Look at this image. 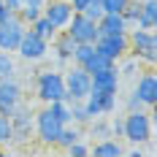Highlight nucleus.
Listing matches in <instances>:
<instances>
[{
  "label": "nucleus",
  "mask_w": 157,
  "mask_h": 157,
  "mask_svg": "<svg viewBox=\"0 0 157 157\" xmlns=\"http://www.w3.org/2000/svg\"><path fill=\"white\" fill-rule=\"evenodd\" d=\"M63 78H65V100H68V103L84 100V98L90 95V90H92V76H90V71H84L81 65H73L71 71H65Z\"/></svg>",
  "instance_id": "20e7f679"
},
{
  "label": "nucleus",
  "mask_w": 157,
  "mask_h": 157,
  "mask_svg": "<svg viewBox=\"0 0 157 157\" xmlns=\"http://www.w3.org/2000/svg\"><path fill=\"white\" fill-rule=\"evenodd\" d=\"M8 119H11V130H14V141H19V144L30 141V133H33V127H35V114L25 103H19L8 114Z\"/></svg>",
  "instance_id": "1a4fd4ad"
},
{
  "label": "nucleus",
  "mask_w": 157,
  "mask_h": 157,
  "mask_svg": "<svg viewBox=\"0 0 157 157\" xmlns=\"http://www.w3.org/2000/svg\"><path fill=\"white\" fill-rule=\"evenodd\" d=\"M90 119H92V117H90L87 109H84V100H73V103H71V122L81 127V125H87Z\"/></svg>",
  "instance_id": "bb28decb"
},
{
  "label": "nucleus",
  "mask_w": 157,
  "mask_h": 157,
  "mask_svg": "<svg viewBox=\"0 0 157 157\" xmlns=\"http://www.w3.org/2000/svg\"><path fill=\"white\" fill-rule=\"evenodd\" d=\"M84 109L90 117H106L117 109V92H98L90 90V95L84 98Z\"/></svg>",
  "instance_id": "9b49d317"
},
{
  "label": "nucleus",
  "mask_w": 157,
  "mask_h": 157,
  "mask_svg": "<svg viewBox=\"0 0 157 157\" xmlns=\"http://www.w3.org/2000/svg\"><path fill=\"white\" fill-rule=\"evenodd\" d=\"M8 144H14V130H11L8 114L0 111V146H8Z\"/></svg>",
  "instance_id": "cd10ccee"
},
{
  "label": "nucleus",
  "mask_w": 157,
  "mask_h": 157,
  "mask_svg": "<svg viewBox=\"0 0 157 157\" xmlns=\"http://www.w3.org/2000/svg\"><path fill=\"white\" fill-rule=\"evenodd\" d=\"M133 109H144V106H141V100L130 92V98H127V111H133Z\"/></svg>",
  "instance_id": "f704fd0d"
},
{
  "label": "nucleus",
  "mask_w": 157,
  "mask_h": 157,
  "mask_svg": "<svg viewBox=\"0 0 157 157\" xmlns=\"http://www.w3.org/2000/svg\"><path fill=\"white\" fill-rule=\"evenodd\" d=\"M35 98L41 103H54L65 98V78L60 71H41L35 76Z\"/></svg>",
  "instance_id": "7ed1b4c3"
},
{
  "label": "nucleus",
  "mask_w": 157,
  "mask_h": 157,
  "mask_svg": "<svg viewBox=\"0 0 157 157\" xmlns=\"http://www.w3.org/2000/svg\"><path fill=\"white\" fill-rule=\"evenodd\" d=\"M92 52H95V44H76L73 46V54H71V63L84 68V63L92 57Z\"/></svg>",
  "instance_id": "a878e982"
},
{
  "label": "nucleus",
  "mask_w": 157,
  "mask_h": 157,
  "mask_svg": "<svg viewBox=\"0 0 157 157\" xmlns=\"http://www.w3.org/2000/svg\"><path fill=\"white\" fill-rule=\"evenodd\" d=\"M22 103V87L16 78H3L0 81V111L3 114H11Z\"/></svg>",
  "instance_id": "4468645a"
},
{
  "label": "nucleus",
  "mask_w": 157,
  "mask_h": 157,
  "mask_svg": "<svg viewBox=\"0 0 157 157\" xmlns=\"http://www.w3.org/2000/svg\"><path fill=\"white\" fill-rule=\"evenodd\" d=\"M68 3H71V8H73V11H84L90 0H68Z\"/></svg>",
  "instance_id": "e433bc0d"
},
{
  "label": "nucleus",
  "mask_w": 157,
  "mask_h": 157,
  "mask_svg": "<svg viewBox=\"0 0 157 157\" xmlns=\"http://www.w3.org/2000/svg\"><path fill=\"white\" fill-rule=\"evenodd\" d=\"M95 49H98L100 54H106L109 60L119 63L122 57H127V54H130V41H127V33H117V35H98Z\"/></svg>",
  "instance_id": "423d86ee"
},
{
  "label": "nucleus",
  "mask_w": 157,
  "mask_h": 157,
  "mask_svg": "<svg viewBox=\"0 0 157 157\" xmlns=\"http://www.w3.org/2000/svg\"><path fill=\"white\" fill-rule=\"evenodd\" d=\"M49 46H52L54 57H57L60 63H71V54H73V46H76V41L68 35V30H57V33H54V38L49 41Z\"/></svg>",
  "instance_id": "dca6fc26"
},
{
  "label": "nucleus",
  "mask_w": 157,
  "mask_h": 157,
  "mask_svg": "<svg viewBox=\"0 0 157 157\" xmlns=\"http://www.w3.org/2000/svg\"><path fill=\"white\" fill-rule=\"evenodd\" d=\"M122 138L130 144L141 146V144L152 141V114H146L144 109H133L122 117Z\"/></svg>",
  "instance_id": "f257e3e1"
},
{
  "label": "nucleus",
  "mask_w": 157,
  "mask_h": 157,
  "mask_svg": "<svg viewBox=\"0 0 157 157\" xmlns=\"http://www.w3.org/2000/svg\"><path fill=\"white\" fill-rule=\"evenodd\" d=\"M41 14L46 16L57 30H65V25H68L71 16H73V8H71L68 0H46L44 8H41Z\"/></svg>",
  "instance_id": "f8f14e48"
},
{
  "label": "nucleus",
  "mask_w": 157,
  "mask_h": 157,
  "mask_svg": "<svg viewBox=\"0 0 157 157\" xmlns=\"http://www.w3.org/2000/svg\"><path fill=\"white\" fill-rule=\"evenodd\" d=\"M119 68H117V73H119V76H125V78H130V76H136V73H138V60H136V57H130V60H127V57H122V60H119Z\"/></svg>",
  "instance_id": "c85d7f7f"
},
{
  "label": "nucleus",
  "mask_w": 157,
  "mask_h": 157,
  "mask_svg": "<svg viewBox=\"0 0 157 157\" xmlns=\"http://www.w3.org/2000/svg\"><path fill=\"white\" fill-rule=\"evenodd\" d=\"M44 3L46 0H22V6H38V8H44Z\"/></svg>",
  "instance_id": "4c0bfd02"
},
{
  "label": "nucleus",
  "mask_w": 157,
  "mask_h": 157,
  "mask_svg": "<svg viewBox=\"0 0 157 157\" xmlns=\"http://www.w3.org/2000/svg\"><path fill=\"white\" fill-rule=\"evenodd\" d=\"M111 136H117V138H122V117H117V119H111Z\"/></svg>",
  "instance_id": "72a5a7b5"
},
{
  "label": "nucleus",
  "mask_w": 157,
  "mask_h": 157,
  "mask_svg": "<svg viewBox=\"0 0 157 157\" xmlns=\"http://www.w3.org/2000/svg\"><path fill=\"white\" fill-rule=\"evenodd\" d=\"M14 76H16L14 52H0V81L3 78H14Z\"/></svg>",
  "instance_id": "b1692460"
},
{
  "label": "nucleus",
  "mask_w": 157,
  "mask_h": 157,
  "mask_svg": "<svg viewBox=\"0 0 157 157\" xmlns=\"http://www.w3.org/2000/svg\"><path fill=\"white\" fill-rule=\"evenodd\" d=\"M3 6H6L8 11H19V8H22V0H3Z\"/></svg>",
  "instance_id": "c9c22d12"
},
{
  "label": "nucleus",
  "mask_w": 157,
  "mask_h": 157,
  "mask_svg": "<svg viewBox=\"0 0 157 157\" xmlns=\"http://www.w3.org/2000/svg\"><path fill=\"white\" fill-rule=\"evenodd\" d=\"M98 30L100 35H117V33H127V22L122 19V14H103L98 19Z\"/></svg>",
  "instance_id": "f3484780"
},
{
  "label": "nucleus",
  "mask_w": 157,
  "mask_h": 157,
  "mask_svg": "<svg viewBox=\"0 0 157 157\" xmlns=\"http://www.w3.org/2000/svg\"><path fill=\"white\" fill-rule=\"evenodd\" d=\"M3 11H8V8H6V6H3V0H0V14H3Z\"/></svg>",
  "instance_id": "58836bf2"
},
{
  "label": "nucleus",
  "mask_w": 157,
  "mask_h": 157,
  "mask_svg": "<svg viewBox=\"0 0 157 157\" xmlns=\"http://www.w3.org/2000/svg\"><path fill=\"white\" fill-rule=\"evenodd\" d=\"M133 95L141 100L144 109H152L157 103V78L152 71H146V73H141L138 76V81H136V87H133Z\"/></svg>",
  "instance_id": "ddd939ff"
},
{
  "label": "nucleus",
  "mask_w": 157,
  "mask_h": 157,
  "mask_svg": "<svg viewBox=\"0 0 157 157\" xmlns=\"http://www.w3.org/2000/svg\"><path fill=\"white\" fill-rule=\"evenodd\" d=\"M16 16H19V19H22V22H25V25L30 27L33 22H35V19L41 16V8H38V6H22V8L16 11Z\"/></svg>",
  "instance_id": "c756f323"
},
{
  "label": "nucleus",
  "mask_w": 157,
  "mask_h": 157,
  "mask_svg": "<svg viewBox=\"0 0 157 157\" xmlns=\"http://www.w3.org/2000/svg\"><path fill=\"white\" fill-rule=\"evenodd\" d=\"M84 14L90 16V19H95V22H98V19H100V16L106 14V11H103L100 0H90V3H87V8H84Z\"/></svg>",
  "instance_id": "2f4dec72"
},
{
  "label": "nucleus",
  "mask_w": 157,
  "mask_h": 157,
  "mask_svg": "<svg viewBox=\"0 0 157 157\" xmlns=\"http://www.w3.org/2000/svg\"><path fill=\"white\" fill-rule=\"evenodd\" d=\"M130 0H100V6H103V11L106 14H122V8H125Z\"/></svg>",
  "instance_id": "7c9ffc66"
},
{
  "label": "nucleus",
  "mask_w": 157,
  "mask_h": 157,
  "mask_svg": "<svg viewBox=\"0 0 157 157\" xmlns=\"http://www.w3.org/2000/svg\"><path fill=\"white\" fill-rule=\"evenodd\" d=\"M130 41V54L144 65H155L157 60V35L155 30H144V27H130L127 30Z\"/></svg>",
  "instance_id": "f03ea898"
},
{
  "label": "nucleus",
  "mask_w": 157,
  "mask_h": 157,
  "mask_svg": "<svg viewBox=\"0 0 157 157\" xmlns=\"http://www.w3.org/2000/svg\"><path fill=\"white\" fill-rule=\"evenodd\" d=\"M87 125H90V136H92V141L111 138V122H109V119H103V117H92Z\"/></svg>",
  "instance_id": "aec40b11"
},
{
  "label": "nucleus",
  "mask_w": 157,
  "mask_h": 157,
  "mask_svg": "<svg viewBox=\"0 0 157 157\" xmlns=\"http://www.w3.org/2000/svg\"><path fill=\"white\" fill-rule=\"evenodd\" d=\"M65 152H68V155H73V157H87V155H90V146L78 138V141H73L68 149H65Z\"/></svg>",
  "instance_id": "473e14b6"
},
{
  "label": "nucleus",
  "mask_w": 157,
  "mask_h": 157,
  "mask_svg": "<svg viewBox=\"0 0 157 157\" xmlns=\"http://www.w3.org/2000/svg\"><path fill=\"white\" fill-rule=\"evenodd\" d=\"M90 76H92V90H98V92H117L119 84H122V76L117 73V65L103 68V71H95Z\"/></svg>",
  "instance_id": "2eb2a0df"
},
{
  "label": "nucleus",
  "mask_w": 157,
  "mask_h": 157,
  "mask_svg": "<svg viewBox=\"0 0 157 157\" xmlns=\"http://www.w3.org/2000/svg\"><path fill=\"white\" fill-rule=\"evenodd\" d=\"M78 138H81V130H78V125H73V122H71V125H65V127H63V133L57 136L54 146H60V149H68V146H71L73 141H78Z\"/></svg>",
  "instance_id": "412c9836"
},
{
  "label": "nucleus",
  "mask_w": 157,
  "mask_h": 157,
  "mask_svg": "<svg viewBox=\"0 0 157 157\" xmlns=\"http://www.w3.org/2000/svg\"><path fill=\"white\" fill-rule=\"evenodd\" d=\"M90 155H98V157H122V155H125V149H122V144L111 136V138L95 141L92 146H90Z\"/></svg>",
  "instance_id": "a211bd4d"
},
{
  "label": "nucleus",
  "mask_w": 157,
  "mask_h": 157,
  "mask_svg": "<svg viewBox=\"0 0 157 157\" xmlns=\"http://www.w3.org/2000/svg\"><path fill=\"white\" fill-rule=\"evenodd\" d=\"M63 127H65V125L54 117V114H52V111H49V106H46L44 111H38V114H35V127H33V130L38 133V141H41V144H52V146H54L57 136L63 133Z\"/></svg>",
  "instance_id": "6e6552de"
},
{
  "label": "nucleus",
  "mask_w": 157,
  "mask_h": 157,
  "mask_svg": "<svg viewBox=\"0 0 157 157\" xmlns=\"http://www.w3.org/2000/svg\"><path fill=\"white\" fill-rule=\"evenodd\" d=\"M46 106H49V111H52L63 125H71V103H68L65 98L63 100H54V103H46Z\"/></svg>",
  "instance_id": "393cba45"
},
{
  "label": "nucleus",
  "mask_w": 157,
  "mask_h": 157,
  "mask_svg": "<svg viewBox=\"0 0 157 157\" xmlns=\"http://www.w3.org/2000/svg\"><path fill=\"white\" fill-rule=\"evenodd\" d=\"M16 54H19L22 60H44L49 54V41L41 38L38 33H33V30H25L19 46H16Z\"/></svg>",
  "instance_id": "9d476101"
},
{
  "label": "nucleus",
  "mask_w": 157,
  "mask_h": 157,
  "mask_svg": "<svg viewBox=\"0 0 157 157\" xmlns=\"http://www.w3.org/2000/svg\"><path fill=\"white\" fill-rule=\"evenodd\" d=\"M65 30H68V35H71L76 44H95V41H98V35H100L98 22L90 19L84 11H73L71 22L65 25Z\"/></svg>",
  "instance_id": "39448f33"
},
{
  "label": "nucleus",
  "mask_w": 157,
  "mask_h": 157,
  "mask_svg": "<svg viewBox=\"0 0 157 157\" xmlns=\"http://www.w3.org/2000/svg\"><path fill=\"white\" fill-rule=\"evenodd\" d=\"M111 65H117L114 60H109L106 54H100L98 49L92 52V57L84 63V71H90V73H95V71H103V68H111Z\"/></svg>",
  "instance_id": "5701e85b"
},
{
  "label": "nucleus",
  "mask_w": 157,
  "mask_h": 157,
  "mask_svg": "<svg viewBox=\"0 0 157 157\" xmlns=\"http://www.w3.org/2000/svg\"><path fill=\"white\" fill-rule=\"evenodd\" d=\"M30 30H33V33H38L41 38H46V41H52V38H54V33H57V27H54V25L49 22L46 16L41 14V16H38V19H35V22L30 25Z\"/></svg>",
  "instance_id": "4be33fe9"
},
{
  "label": "nucleus",
  "mask_w": 157,
  "mask_h": 157,
  "mask_svg": "<svg viewBox=\"0 0 157 157\" xmlns=\"http://www.w3.org/2000/svg\"><path fill=\"white\" fill-rule=\"evenodd\" d=\"M0 155H3V146H0Z\"/></svg>",
  "instance_id": "ea45409f"
},
{
  "label": "nucleus",
  "mask_w": 157,
  "mask_h": 157,
  "mask_svg": "<svg viewBox=\"0 0 157 157\" xmlns=\"http://www.w3.org/2000/svg\"><path fill=\"white\" fill-rule=\"evenodd\" d=\"M155 25H157V0H141V8H138V22H136V27L155 30Z\"/></svg>",
  "instance_id": "6ab92c4d"
},
{
  "label": "nucleus",
  "mask_w": 157,
  "mask_h": 157,
  "mask_svg": "<svg viewBox=\"0 0 157 157\" xmlns=\"http://www.w3.org/2000/svg\"><path fill=\"white\" fill-rule=\"evenodd\" d=\"M25 30H27V25L16 16V11L8 19H3L0 22V52H16Z\"/></svg>",
  "instance_id": "0eeeda50"
}]
</instances>
